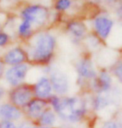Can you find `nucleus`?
<instances>
[{
    "instance_id": "obj_1",
    "label": "nucleus",
    "mask_w": 122,
    "mask_h": 128,
    "mask_svg": "<svg viewBox=\"0 0 122 128\" xmlns=\"http://www.w3.org/2000/svg\"><path fill=\"white\" fill-rule=\"evenodd\" d=\"M49 106L55 112L59 122L64 125L79 126L89 122L92 113L90 106L89 94H76L60 96L56 94L48 99Z\"/></svg>"
},
{
    "instance_id": "obj_2",
    "label": "nucleus",
    "mask_w": 122,
    "mask_h": 128,
    "mask_svg": "<svg viewBox=\"0 0 122 128\" xmlns=\"http://www.w3.org/2000/svg\"><path fill=\"white\" fill-rule=\"evenodd\" d=\"M23 45L27 51L29 65L44 68L53 64L58 46L54 33L46 29L40 30Z\"/></svg>"
},
{
    "instance_id": "obj_3",
    "label": "nucleus",
    "mask_w": 122,
    "mask_h": 128,
    "mask_svg": "<svg viewBox=\"0 0 122 128\" xmlns=\"http://www.w3.org/2000/svg\"><path fill=\"white\" fill-rule=\"evenodd\" d=\"M75 72V86L79 92L89 94L90 84L96 78L99 68L92 58L91 53L84 52L74 63Z\"/></svg>"
},
{
    "instance_id": "obj_4",
    "label": "nucleus",
    "mask_w": 122,
    "mask_h": 128,
    "mask_svg": "<svg viewBox=\"0 0 122 128\" xmlns=\"http://www.w3.org/2000/svg\"><path fill=\"white\" fill-rule=\"evenodd\" d=\"M89 99L90 109L95 115L111 108H119L122 105V86L116 83L106 92L89 94Z\"/></svg>"
},
{
    "instance_id": "obj_5",
    "label": "nucleus",
    "mask_w": 122,
    "mask_h": 128,
    "mask_svg": "<svg viewBox=\"0 0 122 128\" xmlns=\"http://www.w3.org/2000/svg\"><path fill=\"white\" fill-rule=\"evenodd\" d=\"M42 69L43 72L46 74L50 80L54 94L60 96L70 94L72 84L68 72L55 66L54 63Z\"/></svg>"
},
{
    "instance_id": "obj_6",
    "label": "nucleus",
    "mask_w": 122,
    "mask_h": 128,
    "mask_svg": "<svg viewBox=\"0 0 122 128\" xmlns=\"http://www.w3.org/2000/svg\"><path fill=\"white\" fill-rule=\"evenodd\" d=\"M22 20L29 22L36 32L46 29L50 18V12L47 7L39 4H31L24 8L20 12Z\"/></svg>"
},
{
    "instance_id": "obj_7",
    "label": "nucleus",
    "mask_w": 122,
    "mask_h": 128,
    "mask_svg": "<svg viewBox=\"0 0 122 128\" xmlns=\"http://www.w3.org/2000/svg\"><path fill=\"white\" fill-rule=\"evenodd\" d=\"M31 68L32 66L28 63L7 66L3 78L4 84L9 89L27 82Z\"/></svg>"
},
{
    "instance_id": "obj_8",
    "label": "nucleus",
    "mask_w": 122,
    "mask_h": 128,
    "mask_svg": "<svg viewBox=\"0 0 122 128\" xmlns=\"http://www.w3.org/2000/svg\"><path fill=\"white\" fill-rule=\"evenodd\" d=\"M34 97L32 83L24 82L19 86L9 88L8 91L7 101L20 109L26 106L28 102Z\"/></svg>"
},
{
    "instance_id": "obj_9",
    "label": "nucleus",
    "mask_w": 122,
    "mask_h": 128,
    "mask_svg": "<svg viewBox=\"0 0 122 128\" xmlns=\"http://www.w3.org/2000/svg\"><path fill=\"white\" fill-rule=\"evenodd\" d=\"M115 24V22L114 19L111 18L109 15L99 14L93 19L92 33H94L99 39H100L105 44L112 34Z\"/></svg>"
},
{
    "instance_id": "obj_10",
    "label": "nucleus",
    "mask_w": 122,
    "mask_h": 128,
    "mask_svg": "<svg viewBox=\"0 0 122 128\" xmlns=\"http://www.w3.org/2000/svg\"><path fill=\"white\" fill-rule=\"evenodd\" d=\"M116 84L112 74L106 66L99 68L98 74L90 86L89 94L106 92L112 89Z\"/></svg>"
},
{
    "instance_id": "obj_11",
    "label": "nucleus",
    "mask_w": 122,
    "mask_h": 128,
    "mask_svg": "<svg viewBox=\"0 0 122 128\" xmlns=\"http://www.w3.org/2000/svg\"><path fill=\"white\" fill-rule=\"evenodd\" d=\"M6 66H11L23 63H28V53L23 44L9 47L0 55Z\"/></svg>"
},
{
    "instance_id": "obj_12",
    "label": "nucleus",
    "mask_w": 122,
    "mask_h": 128,
    "mask_svg": "<svg viewBox=\"0 0 122 128\" xmlns=\"http://www.w3.org/2000/svg\"><path fill=\"white\" fill-rule=\"evenodd\" d=\"M64 29L75 45L82 44L90 33L87 25L82 20L74 19L67 22Z\"/></svg>"
},
{
    "instance_id": "obj_13",
    "label": "nucleus",
    "mask_w": 122,
    "mask_h": 128,
    "mask_svg": "<svg viewBox=\"0 0 122 128\" xmlns=\"http://www.w3.org/2000/svg\"><path fill=\"white\" fill-rule=\"evenodd\" d=\"M49 106L48 100L33 97L26 105V106L22 109L23 114H24V118L34 124L36 121L38 119V117L40 116V115Z\"/></svg>"
},
{
    "instance_id": "obj_14",
    "label": "nucleus",
    "mask_w": 122,
    "mask_h": 128,
    "mask_svg": "<svg viewBox=\"0 0 122 128\" xmlns=\"http://www.w3.org/2000/svg\"><path fill=\"white\" fill-rule=\"evenodd\" d=\"M32 83L33 91L34 97L40 99L48 100L52 95H54L53 86L50 82L49 76L45 73L38 76V78Z\"/></svg>"
},
{
    "instance_id": "obj_15",
    "label": "nucleus",
    "mask_w": 122,
    "mask_h": 128,
    "mask_svg": "<svg viewBox=\"0 0 122 128\" xmlns=\"http://www.w3.org/2000/svg\"><path fill=\"white\" fill-rule=\"evenodd\" d=\"M22 109L10 103L7 100L0 103V121H11L19 123L24 120Z\"/></svg>"
},
{
    "instance_id": "obj_16",
    "label": "nucleus",
    "mask_w": 122,
    "mask_h": 128,
    "mask_svg": "<svg viewBox=\"0 0 122 128\" xmlns=\"http://www.w3.org/2000/svg\"><path fill=\"white\" fill-rule=\"evenodd\" d=\"M59 117L55 113V112L50 107H48L45 110V112L40 115L38 119L36 121L35 125L41 126H49V127H57L59 126Z\"/></svg>"
},
{
    "instance_id": "obj_17",
    "label": "nucleus",
    "mask_w": 122,
    "mask_h": 128,
    "mask_svg": "<svg viewBox=\"0 0 122 128\" xmlns=\"http://www.w3.org/2000/svg\"><path fill=\"white\" fill-rule=\"evenodd\" d=\"M35 32L36 31L33 29L29 22L21 19V22L17 26L15 34H16L18 39H19L23 43H24L28 40H29Z\"/></svg>"
},
{
    "instance_id": "obj_18",
    "label": "nucleus",
    "mask_w": 122,
    "mask_h": 128,
    "mask_svg": "<svg viewBox=\"0 0 122 128\" xmlns=\"http://www.w3.org/2000/svg\"><path fill=\"white\" fill-rule=\"evenodd\" d=\"M115 82L122 86V56L117 58L109 66Z\"/></svg>"
},
{
    "instance_id": "obj_19",
    "label": "nucleus",
    "mask_w": 122,
    "mask_h": 128,
    "mask_svg": "<svg viewBox=\"0 0 122 128\" xmlns=\"http://www.w3.org/2000/svg\"><path fill=\"white\" fill-rule=\"evenodd\" d=\"M99 128H122V118L114 116L101 122Z\"/></svg>"
},
{
    "instance_id": "obj_20",
    "label": "nucleus",
    "mask_w": 122,
    "mask_h": 128,
    "mask_svg": "<svg viewBox=\"0 0 122 128\" xmlns=\"http://www.w3.org/2000/svg\"><path fill=\"white\" fill-rule=\"evenodd\" d=\"M73 4V0H55L54 8L57 12H62L70 9Z\"/></svg>"
},
{
    "instance_id": "obj_21",
    "label": "nucleus",
    "mask_w": 122,
    "mask_h": 128,
    "mask_svg": "<svg viewBox=\"0 0 122 128\" xmlns=\"http://www.w3.org/2000/svg\"><path fill=\"white\" fill-rule=\"evenodd\" d=\"M14 38L5 30L0 31V48H9L11 46Z\"/></svg>"
},
{
    "instance_id": "obj_22",
    "label": "nucleus",
    "mask_w": 122,
    "mask_h": 128,
    "mask_svg": "<svg viewBox=\"0 0 122 128\" xmlns=\"http://www.w3.org/2000/svg\"><path fill=\"white\" fill-rule=\"evenodd\" d=\"M8 91H9V89L7 88V86L0 82V103L7 100Z\"/></svg>"
},
{
    "instance_id": "obj_23",
    "label": "nucleus",
    "mask_w": 122,
    "mask_h": 128,
    "mask_svg": "<svg viewBox=\"0 0 122 128\" xmlns=\"http://www.w3.org/2000/svg\"><path fill=\"white\" fill-rule=\"evenodd\" d=\"M115 14L119 21L122 22V0H119L117 4L115 6Z\"/></svg>"
},
{
    "instance_id": "obj_24",
    "label": "nucleus",
    "mask_w": 122,
    "mask_h": 128,
    "mask_svg": "<svg viewBox=\"0 0 122 128\" xmlns=\"http://www.w3.org/2000/svg\"><path fill=\"white\" fill-rule=\"evenodd\" d=\"M17 122L11 121H0V128H17Z\"/></svg>"
},
{
    "instance_id": "obj_25",
    "label": "nucleus",
    "mask_w": 122,
    "mask_h": 128,
    "mask_svg": "<svg viewBox=\"0 0 122 128\" xmlns=\"http://www.w3.org/2000/svg\"><path fill=\"white\" fill-rule=\"evenodd\" d=\"M33 126H34V124L33 122L24 119L18 123L17 128H33Z\"/></svg>"
},
{
    "instance_id": "obj_26",
    "label": "nucleus",
    "mask_w": 122,
    "mask_h": 128,
    "mask_svg": "<svg viewBox=\"0 0 122 128\" xmlns=\"http://www.w3.org/2000/svg\"><path fill=\"white\" fill-rule=\"evenodd\" d=\"M101 5H105V6H115L119 2V0H97Z\"/></svg>"
},
{
    "instance_id": "obj_27",
    "label": "nucleus",
    "mask_w": 122,
    "mask_h": 128,
    "mask_svg": "<svg viewBox=\"0 0 122 128\" xmlns=\"http://www.w3.org/2000/svg\"><path fill=\"white\" fill-rule=\"evenodd\" d=\"M6 65L4 64V62H3L1 57H0V82L3 81V78H4L5 70H6Z\"/></svg>"
},
{
    "instance_id": "obj_28",
    "label": "nucleus",
    "mask_w": 122,
    "mask_h": 128,
    "mask_svg": "<svg viewBox=\"0 0 122 128\" xmlns=\"http://www.w3.org/2000/svg\"><path fill=\"white\" fill-rule=\"evenodd\" d=\"M56 128H77V126H69V125L61 124V125H59V126H57Z\"/></svg>"
},
{
    "instance_id": "obj_29",
    "label": "nucleus",
    "mask_w": 122,
    "mask_h": 128,
    "mask_svg": "<svg viewBox=\"0 0 122 128\" xmlns=\"http://www.w3.org/2000/svg\"><path fill=\"white\" fill-rule=\"evenodd\" d=\"M33 128H56V127H49V126H38V125H35L33 126Z\"/></svg>"
},
{
    "instance_id": "obj_30",
    "label": "nucleus",
    "mask_w": 122,
    "mask_h": 128,
    "mask_svg": "<svg viewBox=\"0 0 122 128\" xmlns=\"http://www.w3.org/2000/svg\"><path fill=\"white\" fill-rule=\"evenodd\" d=\"M2 30H4V24L0 21V31H2Z\"/></svg>"
},
{
    "instance_id": "obj_31",
    "label": "nucleus",
    "mask_w": 122,
    "mask_h": 128,
    "mask_svg": "<svg viewBox=\"0 0 122 128\" xmlns=\"http://www.w3.org/2000/svg\"><path fill=\"white\" fill-rule=\"evenodd\" d=\"M9 1H10V0H9Z\"/></svg>"
}]
</instances>
